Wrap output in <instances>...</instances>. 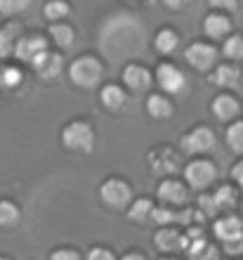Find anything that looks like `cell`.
Masks as SVG:
<instances>
[{"mask_svg": "<svg viewBox=\"0 0 243 260\" xmlns=\"http://www.w3.org/2000/svg\"><path fill=\"white\" fill-rule=\"evenodd\" d=\"M121 260H147V255L140 253V251H130V253L121 255Z\"/></svg>", "mask_w": 243, "mask_h": 260, "instance_id": "38", "label": "cell"}, {"mask_svg": "<svg viewBox=\"0 0 243 260\" xmlns=\"http://www.w3.org/2000/svg\"><path fill=\"white\" fill-rule=\"evenodd\" d=\"M156 76L149 71L144 64H128V67L123 69V85L130 90V92H147L151 88V83H154Z\"/></svg>", "mask_w": 243, "mask_h": 260, "instance_id": "12", "label": "cell"}, {"mask_svg": "<svg viewBox=\"0 0 243 260\" xmlns=\"http://www.w3.org/2000/svg\"><path fill=\"white\" fill-rule=\"evenodd\" d=\"M217 55L220 52H217V48L213 43L196 41L184 50V62L189 64V67H194L196 71H210L217 64Z\"/></svg>", "mask_w": 243, "mask_h": 260, "instance_id": "7", "label": "cell"}, {"mask_svg": "<svg viewBox=\"0 0 243 260\" xmlns=\"http://www.w3.org/2000/svg\"><path fill=\"white\" fill-rule=\"evenodd\" d=\"M213 199H215L217 211H231V208L236 206V201H238L236 189H234L231 185H222V187H217L215 194H213Z\"/></svg>", "mask_w": 243, "mask_h": 260, "instance_id": "27", "label": "cell"}, {"mask_svg": "<svg viewBox=\"0 0 243 260\" xmlns=\"http://www.w3.org/2000/svg\"><path fill=\"white\" fill-rule=\"evenodd\" d=\"M45 52H48V38H43L38 34H28L19 38L17 50H14V57L19 62H26L28 67H33L36 59H41Z\"/></svg>", "mask_w": 243, "mask_h": 260, "instance_id": "10", "label": "cell"}, {"mask_svg": "<svg viewBox=\"0 0 243 260\" xmlns=\"http://www.w3.org/2000/svg\"><path fill=\"white\" fill-rule=\"evenodd\" d=\"M184 173V182L189 189H196V192H203L208 189L213 182L217 180V166L210 161V158H194L182 168Z\"/></svg>", "mask_w": 243, "mask_h": 260, "instance_id": "3", "label": "cell"}, {"mask_svg": "<svg viewBox=\"0 0 243 260\" xmlns=\"http://www.w3.org/2000/svg\"><path fill=\"white\" fill-rule=\"evenodd\" d=\"M158 260H180V258H175V255H165V258H158Z\"/></svg>", "mask_w": 243, "mask_h": 260, "instance_id": "40", "label": "cell"}, {"mask_svg": "<svg viewBox=\"0 0 243 260\" xmlns=\"http://www.w3.org/2000/svg\"><path fill=\"white\" fill-rule=\"evenodd\" d=\"M213 234L222 244H231L238 237H243V220L238 215H234V213H227V215H222V218H217L213 222Z\"/></svg>", "mask_w": 243, "mask_h": 260, "instance_id": "13", "label": "cell"}, {"mask_svg": "<svg viewBox=\"0 0 243 260\" xmlns=\"http://www.w3.org/2000/svg\"><path fill=\"white\" fill-rule=\"evenodd\" d=\"M68 78L78 88L90 90V88H95V85H99V81L104 78V64L92 55L76 57L74 62L68 64Z\"/></svg>", "mask_w": 243, "mask_h": 260, "instance_id": "1", "label": "cell"}, {"mask_svg": "<svg viewBox=\"0 0 243 260\" xmlns=\"http://www.w3.org/2000/svg\"><path fill=\"white\" fill-rule=\"evenodd\" d=\"M238 7V3L234 0H210V10L215 12V10H224V12H234Z\"/></svg>", "mask_w": 243, "mask_h": 260, "instance_id": "35", "label": "cell"}, {"mask_svg": "<svg viewBox=\"0 0 243 260\" xmlns=\"http://www.w3.org/2000/svg\"><path fill=\"white\" fill-rule=\"evenodd\" d=\"M224 253L238 255V258H243V237H238V239H236V241H231V244H224Z\"/></svg>", "mask_w": 243, "mask_h": 260, "instance_id": "36", "label": "cell"}, {"mask_svg": "<svg viewBox=\"0 0 243 260\" xmlns=\"http://www.w3.org/2000/svg\"><path fill=\"white\" fill-rule=\"evenodd\" d=\"M231 178L236 180L238 187H243V158L238 161V164H234V168H231Z\"/></svg>", "mask_w": 243, "mask_h": 260, "instance_id": "37", "label": "cell"}, {"mask_svg": "<svg viewBox=\"0 0 243 260\" xmlns=\"http://www.w3.org/2000/svg\"><path fill=\"white\" fill-rule=\"evenodd\" d=\"M198 211L205 215V218H213V215H217V206H215V199H213V194H201L198 197Z\"/></svg>", "mask_w": 243, "mask_h": 260, "instance_id": "32", "label": "cell"}, {"mask_svg": "<svg viewBox=\"0 0 243 260\" xmlns=\"http://www.w3.org/2000/svg\"><path fill=\"white\" fill-rule=\"evenodd\" d=\"M99 100H101V104H104L109 111H121L123 107L128 104V95H125V90H123L121 85H116V83H107V85H101Z\"/></svg>", "mask_w": 243, "mask_h": 260, "instance_id": "18", "label": "cell"}, {"mask_svg": "<svg viewBox=\"0 0 243 260\" xmlns=\"http://www.w3.org/2000/svg\"><path fill=\"white\" fill-rule=\"evenodd\" d=\"M187 5V3H182V0H175V3H172V0H165V7H170V10H180V7H184Z\"/></svg>", "mask_w": 243, "mask_h": 260, "instance_id": "39", "label": "cell"}, {"mask_svg": "<svg viewBox=\"0 0 243 260\" xmlns=\"http://www.w3.org/2000/svg\"><path fill=\"white\" fill-rule=\"evenodd\" d=\"M99 197L111 208H128L132 206V187L123 178H107L99 185Z\"/></svg>", "mask_w": 243, "mask_h": 260, "instance_id": "5", "label": "cell"}, {"mask_svg": "<svg viewBox=\"0 0 243 260\" xmlns=\"http://www.w3.org/2000/svg\"><path fill=\"white\" fill-rule=\"evenodd\" d=\"M180 34H177L175 28H161L158 34H156V38H154V48L161 52V55H172L177 48H180Z\"/></svg>", "mask_w": 243, "mask_h": 260, "instance_id": "22", "label": "cell"}, {"mask_svg": "<svg viewBox=\"0 0 243 260\" xmlns=\"http://www.w3.org/2000/svg\"><path fill=\"white\" fill-rule=\"evenodd\" d=\"M24 81V74H21L17 67H3L0 69V88L3 90H17Z\"/></svg>", "mask_w": 243, "mask_h": 260, "instance_id": "30", "label": "cell"}, {"mask_svg": "<svg viewBox=\"0 0 243 260\" xmlns=\"http://www.w3.org/2000/svg\"><path fill=\"white\" fill-rule=\"evenodd\" d=\"M21 220V208L14 201H10V199H0V227H5V230H10V227L19 225Z\"/></svg>", "mask_w": 243, "mask_h": 260, "instance_id": "25", "label": "cell"}, {"mask_svg": "<svg viewBox=\"0 0 243 260\" xmlns=\"http://www.w3.org/2000/svg\"><path fill=\"white\" fill-rule=\"evenodd\" d=\"M231 31V19L222 12H210L205 19H203V34L213 38V41H220V38H229Z\"/></svg>", "mask_w": 243, "mask_h": 260, "instance_id": "16", "label": "cell"}, {"mask_svg": "<svg viewBox=\"0 0 243 260\" xmlns=\"http://www.w3.org/2000/svg\"><path fill=\"white\" fill-rule=\"evenodd\" d=\"M28 7H31L28 0H0V14H5V17H14L19 12H26Z\"/></svg>", "mask_w": 243, "mask_h": 260, "instance_id": "31", "label": "cell"}, {"mask_svg": "<svg viewBox=\"0 0 243 260\" xmlns=\"http://www.w3.org/2000/svg\"><path fill=\"white\" fill-rule=\"evenodd\" d=\"M154 244L163 253L175 255V253H180V251H187L191 241H189V237H187V232L177 230V227H161V230L154 234Z\"/></svg>", "mask_w": 243, "mask_h": 260, "instance_id": "9", "label": "cell"}, {"mask_svg": "<svg viewBox=\"0 0 243 260\" xmlns=\"http://www.w3.org/2000/svg\"><path fill=\"white\" fill-rule=\"evenodd\" d=\"M43 14H45L52 24H59V21H64L68 14H71V5L64 3V0H50V3L43 5Z\"/></svg>", "mask_w": 243, "mask_h": 260, "instance_id": "26", "label": "cell"}, {"mask_svg": "<svg viewBox=\"0 0 243 260\" xmlns=\"http://www.w3.org/2000/svg\"><path fill=\"white\" fill-rule=\"evenodd\" d=\"M222 55L231 62H243V36L231 34L227 41L222 43Z\"/></svg>", "mask_w": 243, "mask_h": 260, "instance_id": "28", "label": "cell"}, {"mask_svg": "<svg viewBox=\"0 0 243 260\" xmlns=\"http://www.w3.org/2000/svg\"><path fill=\"white\" fill-rule=\"evenodd\" d=\"M85 260H116V255L107 246H92L88 251V255H85Z\"/></svg>", "mask_w": 243, "mask_h": 260, "instance_id": "33", "label": "cell"}, {"mask_svg": "<svg viewBox=\"0 0 243 260\" xmlns=\"http://www.w3.org/2000/svg\"><path fill=\"white\" fill-rule=\"evenodd\" d=\"M217 137L215 130L208 128V125H194L182 135L180 140V149L189 156H198V154H205V151L215 149Z\"/></svg>", "mask_w": 243, "mask_h": 260, "instance_id": "4", "label": "cell"}, {"mask_svg": "<svg viewBox=\"0 0 243 260\" xmlns=\"http://www.w3.org/2000/svg\"><path fill=\"white\" fill-rule=\"evenodd\" d=\"M147 111L156 121H165L172 116V102L168 95H149L147 97Z\"/></svg>", "mask_w": 243, "mask_h": 260, "instance_id": "21", "label": "cell"}, {"mask_svg": "<svg viewBox=\"0 0 243 260\" xmlns=\"http://www.w3.org/2000/svg\"><path fill=\"white\" fill-rule=\"evenodd\" d=\"M156 192H158L161 204H165V206H175V208H180V206H184L187 201H189V187H187V182L175 180V178L161 180V185H158Z\"/></svg>", "mask_w": 243, "mask_h": 260, "instance_id": "11", "label": "cell"}, {"mask_svg": "<svg viewBox=\"0 0 243 260\" xmlns=\"http://www.w3.org/2000/svg\"><path fill=\"white\" fill-rule=\"evenodd\" d=\"M154 211H156L154 201L149 197H142L132 201V206L128 208V218L132 222H147V220H154Z\"/></svg>", "mask_w": 243, "mask_h": 260, "instance_id": "24", "label": "cell"}, {"mask_svg": "<svg viewBox=\"0 0 243 260\" xmlns=\"http://www.w3.org/2000/svg\"><path fill=\"white\" fill-rule=\"evenodd\" d=\"M36 71V76L41 78V81H57L61 76V71H64V59H61L57 52H52V50H48L45 55L41 57V59H36L33 67H31Z\"/></svg>", "mask_w": 243, "mask_h": 260, "instance_id": "14", "label": "cell"}, {"mask_svg": "<svg viewBox=\"0 0 243 260\" xmlns=\"http://www.w3.org/2000/svg\"><path fill=\"white\" fill-rule=\"evenodd\" d=\"M147 161L154 175H172L180 168V154L168 144H158L154 149H149Z\"/></svg>", "mask_w": 243, "mask_h": 260, "instance_id": "8", "label": "cell"}, {"mask_svg": "<svg viewBox=\"0 0 243 260\" xmlns=\"http://www.w3.org/2000/svg\"><path fill=\"white\" fill-rule=\"evenodd\" d=\"M238 260H243V258H238Z\"/></svg>", "mask_w": 243, "mask_h": 260, "instance_id": "42", "label": "cell"}, {"mask_svg": "<svg viewBox=\"0 0 243 260\" xmlns=\"http://www.w3.org/2000/svg\"><path fill=\"white\" fill-rule=\"evenodd\" d=\"M224 140L234 154H243V121H234L224 133Z\"/></svg>", "mask_w": 243, "mask_h": 260, "instance_id": "29", "label": "cell"}, {"mask_svg": "<svg viewBox=\"0 0 243 260\" xmlns=\"http://www.w3.org/2000/svg\"><path fill=\"white\" fill-rule=\"evenodd\" d=\"M61 144L78 154H90L95 149V128L88 121H71L61 128Z\"/></svg>", "mask_w": 243, "mask_h": 260, "instance_id": "2", "label": "cell"}, {"mask_svg": "<svg viewBox=\"0 0 243 260\" xmlns=\"http://www.w3.org/2000/svg\"><path fill=\"white\" fill-rule=\"evenodd\" d=\"M187 258L189 260H220V253H217V248L203 237V239H196L189 244Z\"/></svg>", "mask_w": 243, "mask_h": 260, "instance_id": "23", "label": "cell"}, {"mask_svg": "<svg viewBox=\"0 0 243 260\" xmlns=\"http://www.w3.org/2000/svg\"><path fill=\"white\" fill-rule=\"evenodd\" d=\"M156 83L165 95H182L187 90V76L172 62H161L156 67Z\"/></svg>", "mask_w": 243, "mask_h": 260, "instance_id": "6", "label": "cell"}, {"mask_svg": "<svg viewBox=\"0 0 243 260\" xmlns=\"http://www.w3.org/2000/svg\"><path fill=\"white\" fill-rule=\"evenodd\" d=\"M50 260H83V258L74 248H57V251L50 253Z\"/></svg>", "mask_w": 243, "mask_h": 260, "instance_id": "34", "label": "cell"}, {"mask_svg": "<svg viewBox=\"0 0 243 260\" xmlns=\"http://www.w3.org/2000/svg\"><path fill=\"white\" fill-rule=\"evenodd\" d=\"M0 260H12V258H7V255H0Z\"/></svg>", "mask_w": 243, "mask_h": 260, "instance_id": "41", "label": "cell"}, {"mask_svg": "<svg viewBox=\"0 0 243 260\" xmlns=\"http://www.w3.org/2000/svg\"><path fill=\"white\" fill-rule=\"evenodd\" d=\"M238 81H241V69L236 64H217L210 74V83H215L217 88H236Z\"/></svg>", "mask_w": 243, "mask_h": 260, "instance_id": "17", "label": "cell"}, {"mask_svg": "<svg viewBox=\"0 0 243 260\" xmlns=\"http://www.w3.org/2000/svg\"><path fill=\"white\" fill-rule=\"evenodd\" d=\"M210 109L215 114L217 121H222V123H234L238 121V114H241V104L234 95H217L210 104Z\"/></svg>", "mask_w": 243, "mask_h": 260, "instance_id": "15", "label": "cell"}, {"mask_svg": "<svg viewBox=\"0 0 243 260\" xmlns=\"http://www.w3.org/2000/svg\"><path fill=\"white\" fill-rule=\"evenodd\" d=\"M48 36L52 38L54 45H57V48H61V50H68L71 45H74V41H76L74 26H71V24H66V21H59V24H50Z\"/></svg>", "mask_w": 243, "mask_h": 260, "instance_id": "20", "label": "cell"}, {"mask_svg": "<svg viewBox=\"0 0 243 260\" xmlns=\"http://www.w3.org/2000/svg\"><path fill=\"white\" fill-rule=\"evenodd\" d=\"M21 38V28L17 21H10L5 26H0V57H14V50H17V43Z\"/></svg>", "mask_w": 243, "mask_h": 260, "instance_id": "19", "label": "cell"}]
</instances>
